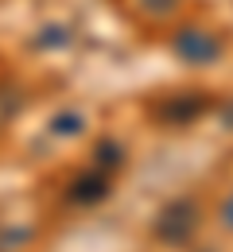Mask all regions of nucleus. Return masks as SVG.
<instances>
[{"mask_svg": "<svg viewBox=\"0 0 233 252\" xmlns=\"http://www.w3.org/2000/svg\"><path fill=\"white\" fill-rule=\"evenodd\" d=\"M199 202L195 198H179V202H171L160 210V218H156V237L164 241V245H187L191 237H195V229H199Z\"/></svg>", "mask_w": 233, "mask_h": 252, "instance_id": "f257e3e1", "label": "nucleus"}, {"mask_svg": "<svg viewBox=\"0 0 233 252\" xmlns=\"http://www.w3.org/2000/svg\"><path fill=\"white\" fill-rule=\"evenodd\" d=\"M171 51L183 59V63L191 66H210L222 59V39L214 32H202V28H179V32L171 35Z\"/></svg>", "mask_w": 233, "mask_h": 252, "instance_id": "f03ea898", "label": "nucleus"}, {"mask_svg": "<svg viewBox=\"0 0 233 252\" xmlns=\"http://www.w3.org/2000/svg\"><path fill=\"white\" fill-rule=\"evenodd\" d=\"M109 194H113L109 175H105V171H90V175H82V179L70 187V202H78V206H98Z\"/></svg>", "mask_w": 233, "mask_h": 252, "instance_id": "7ed1b4c3", "label": "nucleus"}, {"mask_svg": "<svg viewBox=\"0 0 233 252\" xmlns=\"http://www.w3.org/2000/svg\"><path fill=\"white\" fill-rule=\"evenodd\" d=\"M202 113H206V97H199V94H175L160 109V117H164L167 125H191Z\"/></svg>", "mask_w": 233, "mask_h": 252, "instance_id": "20e7f679", "label": "nucleus"}, {"mask_svg": "<svg viewBox=\"0 0 233 252\" xmlns=\"http://www.w3.org/2000/svg\"><path fill=\"white\" fill-rule=\"evenodd\" d=\"M82 128H86L82 113H59V117L51 121V132H55V136H78Z\"/></svg>", "mask_w": 233, "mask_h": 252, "instance_id": "39448f33", "label": "nucleus"}, {"mask_svg": "<svg viewBox=\"0 0 233 252\" xmlns=\"http://www.w3.org/2000/svg\"><path fill=\"white\" fill-rule=\"evenodd\" d=\"M121 163H125L121 144H113V140H101V144H98V167H121Z\"/></svg>", "mask_w": 233, "mask_h": 252, "instance_id": "423d86ee", "label": "nucleus"}, {"mask_svg": "<svg viewBox=\"0 0 233 252\" xmlns=\"http://www.w3.org/2000/svg\"><path fill=\"white\" fill-rule=\"evenodd\" d=\"M175 4H179V0H140V8H148L152 16H167V12H175Z\"/></svg>", "mask_w": 233, "mask_h": 252, "instance_id": "0eeeda50", "label": "nucleus"}, {"mask_svg": "<svg viewBox=\"0 0 233 252\" xmlns=\"http://www.w3.org/2000/svg\"><path fill=\"white\" fill-rule=\"evenodd\" d=\"M222 221H226V225L233 229V194L226 198V206H222Z\"/></svg>", "mask_w": 233, "mask_h": 252, "instance_id": "6e6552de", "label": "nucleus"}]
</instances>
